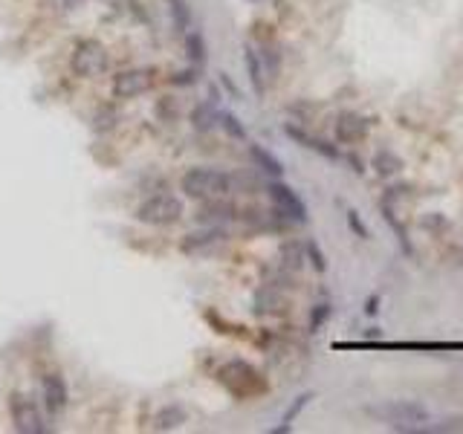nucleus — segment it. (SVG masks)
Instances as JSON below:
<instances>
[{
  "instance_id": "nucleus-26",
  "label": "nucleus",
  "mask_w": 463,
  "mask_h": 434,
  "mask_svg": "<svg viewBox=\"0 0 463 434\" xmlns=\"http://www.w3.org/2000/svg\"><path fill=\"white\" fill-rule=\"evenodd\" d=\"M333 315V307H331V301H319L313 310H310V324H307V330L310 333H319L324 324H327V319Z\"/></svg>"
},
{
  "instance_id": "nucleus-2",
  "label": "nucleus",
  "mask_w": 463,
  "mask_h": 434,
  "mask_svg": "<svg viewBox=\"0 0 463 434\" xmlns=\"http://www.w3.org/2000/svg\"><path fill=\"white\" fill-rule=\"evenodd\" d=\"M185 206L177 194H153V197H145V200L137 206V220L139 223H148V226H171L177 223L183 217Z\"/></svg>"
},
{
  "instance_id": "nucleus-34",
  "label": "nucleus",
  "mask_w": 463,
  "mask_h": 434,
  "mask_svg": "<svg viewBox=\"0 0 463 434\" xmlns=\"http://www.w3.org/2000/svg\"><path fill=\"white\" fill-rule=\"evenodd\" d=\"M382 336V333H379V327H371L368 333H365V339H379Z\"/></svg>"
},
{
  "instance_id": "nucleus-22",
  "label": "nucleus",
  "mask_w": 463,
  "mask_h": 434,
  "mask_svg": "<svg viewBox=\"0 0 463 434\" xmlns=\"http://www.w3.org/2000/svg\"><path fill=\"white\" fill-rule=\"evenodd\" d=\"M185 52H188V61L195 64V67H203L206 64V38L200 32H185Z\"/></svg>"
},
{
  "instance_id": "nucleus-20",
  "label": "nucleus",
  "mask_w": 463,
  "mask_h": 434,
  "mask_svg": "<svg viewBox=\"0 0 463 434\" xmlns=\"http://www.w3.org/2000/svg\"><path fill=\"white\" fill-rule=\"evenodd\" d=\"M185 408L183 405H177V403H171L168 408H162L160 414H157V420H153V428L157 431H168V428H177V426H183L185 423Z\"/></svg>"
},
{
  "instance_id": "nucleus-16",
  "label": "nucleus",
  "mask_w": 463,
  "mask_h": 434,
  "mask_svg": "<svg viewBox=\"0 0 463 434\" xmlns=\"http://www.w3.org/2000/svg\"><path fill=\"white\" fill-rule=\"evenodd\" d=\"M249 156H252V163L264 171V174H269L273 177V180H278V177H284V163L278 160L275 154H269L264 145H249Z\"/></svg>"
},
{
  "instance_id": "nucleus-23",
  "label": "nucleus",
  "mask_w": 463,
  "mask_h": 434,
  "mask_svg": "<svg viewBox=\"0 0 463 434\" xmlns=\"http://www.w3.org/2000/svg\"><path fill=\"white\" fill-rule=\"evenodd\" d=\"M168 12H171V21L177 27V32H188L191 27V9L185 0H168Z\"/></svg>"
},
{
  "instance_id": "nucleus-5",
  "label": "nucleus",
  "mask_w": 463,
  "mask_h": 434,
  "mask_svg": "<svg viewBox=\"0 0 463 434\" xmlns=\"http://www.w3.org/2000/svg\"><path fill=\"white\" fill-rule=\"evenodd\" d=\"M371 414L379 417L382 423H391V426H417V423L432 420V411L417 400H391V403L374 405Z\"/></svg>"
},
{
  "instance_id": "nucleus-27",
  "label": "nucleus",
  "mask_w": 463,
  "mask_h": 434,
  "mask_svg": "<svg viewBox=\"0 0 463 434\" xmlns=\"http://www.w3.org/2000/svg\"><path fill=\"white\" fill-rule=\"evenodd\" d=\"M344 220H347V226H351V232L356 234L359 241H371V229L362 223V217H359L356 209H344Z\"/></svg>"
},
{
  "instance_id": "nucleus-4",
  "label": "nucleus",
  "mask_w": 463,
  "mask_h": 434,
  "mask_svg": "<svg viewBox=\"0 0 463 434\" xmlns=\"http://www.w3.org/2000/svg\"><path fill=\"white\" fill-rule=\"evenodd\" d=\"M266 194H269V200H273L275 206V214L284 217L287 223H307L310 220V214H307V203L298 197V191L293 186H287L281 180H269L266 183Z\"/></svg>"
},
{
  "instance_id": "nucleus-17",
  "label": "nucleus",
  "mask_w": 463,
  "mask_h": 434,
  "mask_svg": "<svg viewBox=\"0 0 463 434\" xmlns=\"http://www.w3.org/2000/svg\"><path fill=\"white\" fill-rule=\"evenodd\" d=\"M255 313L258 315H266V313H275V310H281L284 307V299H281V292L273 287V284H266V287H261L258 292H255Z\"/></svg>"
},
{
  "instance_id": "nucleus-24",
  "label": "nucleus",
  "mask_w": 463,
  "mask_h": 434,
  "mask_svg": "<svg viewBox=\"0 0 463 434\" xmlns=\"http://www.w3.org/2000/svg\"><path fill=\"white\" fill-rule=\"evenodd\" d=\"M218 125L226 130V136H232V140H246V125L238 119L235 113H229V110H220V116H218Z\"/></svg>"
},
{
  "instance_id": "nucleus-6",
  "label": "nucleus",
  "mask_w": 463,
  "mask_h": 434,
  "mask_svg": "<svg viewBox=\"0 0 463 434\" xmlns=\"http://www.w3.org/2000/svg\"><path fill=\"white\" fill-rule=\"evenodd\" d=\"M9 417H12V426L21 431V434H44L47 431L41 408H38L35 400L26 397V394H12V400H9Z\"/></svg>"
},
{
  "instance_id": "nucleus-21",
  "label": "nucleus",
  "mask_w": 463,
  "mask_h": 434,
  "mask_svg": "<svg viewBox=\"0 0 463 434\" xmlns=\"http://www.w3.org/2000/svg\"><path fill=\"white\" fill-rule=\"evenodd\" d=\"M307 261V252H304V244H296V241H287L281 246V264L287 272H298L301 264Z\"/></svg>"
},
{
  "instance_id": "nucleus-31",
  "label": "nucleus",
  "mask_w": 463,
  "mask_h": 434,
  "mask_svg": "<svg viewBox=\"0 0 463 434\" xmlns=\"http://www.w3.org/2000/svg\"><path fill=\"white\" fill-rule=\"evenodd\" d=\"M379 304H382V295H379V292H371L368 299H365V304H362V313L368 315V319H374V315H379Z\"/></svg>"
},
{
  "instance_id": "nucleus-1",
  "label": "nucleus",
  "mask_w": 463,
  "mask_h": 434,
  "mask_svg": "<svg viewBox=\"0 0 463 434\" xmlns=\"http://www.w3.org/2000/svg\"><path fill=\"white\" fill-rule=\"evenodd\" d=\"M183 194L191 200H215V197H226L232 191V177L218 168H191L183 174L180 183Z\"/></svg>"
},
{
  "instance_id": "nucleus-8",
  "label": "nucleus",
  "mask_w": 463,
  "mask_h": 434,
  "mask_svg": "<svg viewBox=\"0 0 463 434\" xmlns=\"http://www.w3.org/2000/svg\"><path fill=\"white\" fill-rule=\"evenodd\" d=\"M284 136H289L296 145H301L304 151H313L319 156H324V160H342L339 154V145H331L327 140H321V136H313L307 133L301 125H293V122H284Z\"/></svg>"
},
{
  "instance_id": "nucleus-30",
  "label": "nucleus",
  "mask_w": 463,
  "mask_h": 434,
  "mask_svg": "<svg viewBox=\"0 0 463 434\" xmlns=\"http://www.w3.org/2000/svg\"><path fill=\"white\" fill-rule=\"evenodd\" d=\"M437 431H443V434H446V431H463V417H446V420H443V423H429V434H437Z\"/></svg>"
},
{
  "instance_id": "nucleus-12",
  "label": "nucleus",
  "mask_w": 463,
  "mask_h": 434,
  "mask_svg": "<svg viewBox=\"0 0 463 434\" xmlns=\"http://www.w3.org/2000/svg\"><path fill=\"white\" fill-rule=\"evenodd\" d=\"M220 241H226V232L220 226H208V229H200V232H191L185 234V241H183V249L185 252H206L211 246H218Z\"/></svg>"
},
{
  "instance_id": "nucleus-10",
  "label": "nucleus",
  "mask_w": 463,
  "mask_h": 434,
  "mask_svg": "<svg viewBox=\"0 0 463 434\" xmlns=\"http://www.w3.org/2000/svg\"><path fill=\"white\" fill-rule=\"evenodd\" d=\"M368 136V119L362 113H354V110H344L339 113L336 119V142L339 145H356Z\"/></svg>"
},
{
  "instance_id": "nucleus-29",
  "label": "nucleus",
  "mask_w": 463,
  "mask_h": 434,
  "mask_svg": "<svg viewBox=\"0 0 463 434\" xmlns=\"http://www.w3.org/2000/svg\"><path fill=\"white\" fill-rule=\"evenodd\" d=\"M304 252H307V261L313 264L316 272H327V261H324V252L316 241H304Z\"/></svg>"
},
{
  "instance_id": "nucleus-25",
  "label": "nucleus",
  "mask_w": 463,
  "mask_h": 434,
  "mask_svg": "<svg viewBox=\"0 0 463 434\" xmlns=\"http://www.w3.org/2000/svg\"><path fill=\"white\" fill-rule=\"evenodd\" d=\"M261 61H264V70H266V78L273 82V78H278V73H281V55H278V50L275 47H261Z\"/></svg>"
},
{
  "instance_id": "nucleus-33",
  "label": "nucleus",
  "mask_w": 463,
  "mask_h": 434,
  "mask_svg": "<svg viewBox=\"0 0 463 434\" xmlns=\"http://www.w3.org/2000/svg\"><path fill=\"white\" fill-rule=\"evenodd\" d=\"M220 84H223V87H226V90H229V93H232V96H235V98H241V93H238V87H235V84H232V78H229V75H226V73H220Z\"/></svg>"
},
{
  "instance_id": "nucleus-32",
  "label": "nucleus",
  "mask_w": 463,
  "mask_h": 434,
  "mask_svg": "<svg viewBox=\"0 0 463 434\" xmlns=\"http://www.w3.org/2000/svg\"><path fill=\"white\" fill-rule=\"evenodd\" d=\"M197 70L200 67H191V70H183V73H177L171 78L174 84H180V87H185V84H197Z\"/></svg>"
},
{
  "instance_id": "nucleus-11",
  "label": "nucleus",
  "mask_w": 463,
  "mask_h": 434,
  "mask_svg": "<svg viewBox=\"0 0 463 434\" xmlns=\"http://www.w3.org/2000/svg\"><path fill=\"white\" fill-rule=\"evenodd\" d=\"M151 87V75L145 70H122L113 75V96L116 98H133L142 96Z\"/></svg>"
},
{
  "instance_id": "nucleus-18",
  "label": "nucleus",
  "mask_w": 463,
  "mask_h": 434,
  "mask_svg": "<svg viewBox=\"0 0 463 434\" xmlns=\"http://www.w3.org/2000/svg\"><path fill=\"white\" fill-rule=\"evenodd\" d=\"M218 116H220V110H218L215 102H203V105H197L195 110H191V125H195L200 133H206V130H211L218 125Z\"/></svg>"
},
{
  "instance_id": "nucleus-28",
  "label": "nucleus",
  "mask_w": 463,
  "mask_h": 434,
  "mask_svg": "<svg viewBox=\"0 0 463 434\" xmlns=\"http://www.w3.org/2000/svg\"><path fill=\"white\" fill-rule=\"evenodd\" d=\"M313 397H316L313 391H304V394H298L296 403L284 411V420H281V423H296V420H298V414H301L307 405H310V400H313Z\"/></svg>"
},
{
  "instance_id": "nucleus-3",
  "label": "nucleus",
  "mask_w": 463,
  "mask_h": 434,
  "mask_svg": "<svg viewBox=\"0 0 463 434\" xmlns=\"http://www.w3.org/2000/svg\"><path fill=\"white\" fill-rule=\"evenodd\" d=\"M73 73L82 75V78H99L102 73H107L110 67V58L105 52V47L99 41H93V38H82V41H75L73 47Z\"/></svg>"
},
{
  "instance_id": "nucleus-19",
  "label": "nucleus",
  "mask_w": 463,
  "mask_h": 434,
  "mask_svg": "<svg viewBox=\"0 0 463 434\" xmlns=\"http://www.w3.org/2000/svg\"><path fill=\"white\" fill-rule=\"evenodd\" d=\"M379 209H382V220H388V226L394 229V234H397V241H400L402 252H405V255H414V246H411V241H409V232H405L402 220L394 214V206H391V203H382Z\"/></svg>"
},
{
  "instance_id": "nucleus-7",
  "label": "nucleus",
  "mask_w": 463,
  "mask_h": 434,
  "mask_svg": "<svg viewBox=\"0 0 463 434\" xmlns=\"http://www.w3.org/2000/svg\"><path fill=\"white\" fill-rule=\"evenodd\" d=\"M220 382L232 391V394H238V397H243V394H252L258 388H264L261 377H258V371L252 365H246L243 359H232L220 368Z\"/></svg>"
},
{
  "instance_id": "nucleus-9",
  "label": "nucleus",
  "mask_w": 463,
  "mask_h": 434,
  "mask_svg": "<svg viewBox=\"0 0 463 434\" xmlns=\"http://www.w3.org/2000/svg\"><path fill=\"white\" fill-rule=\"evenodd\" d=\"M41 391H44V405L52 417H61L70 405V391H67V382L61 373H47L44 382H41Z\"/></svg>"
},
{
  "instance_id": "nucleus-15",
  "label": "nucleus",
  "mask_w": 463,
  "mask_h": 434,
  "mask_svg": "<svg viewBox=\"0 0 463 434\" xmlns=\"http://www.w3.org/2000/svg\"><path fill=\"white\" fill-rule=\"evenodd\" d=\"M206 206L200 209V214H197V220H203V223H226V220H232L235 217V206L232 203H223L220 197H215V200H203Z\"/></svg>"
},
{
  "instance_id": "nucleus-13",
  "label": "nucleus",
  "mask_w": 463,
  "mask_h": 434,
  "mask_svg": "<svg viewBox=\"0 0 463 434\" xmlns=\"http://www.w3.org/2000/svg\"><path fill=\"white\" fill-rule=\"evenodd\" d=\"M243 64H246V73H249V84H252L255 96H264L266 93V70H264V61L252 44L243 47Z\"/></svg>"
},
{
  "instance_id": "nucleus-14",
  "label": "nucleus",
  "mask_w": 463,
  "mask_h": 434,
  "mask_svg": "<svg viewBox=\"0 0 463 434\" xmlns=\"http://www.w3.org/2000/svg\"><path fill=\"white\" fill-rule=\"evenodd\" d=\"M371 168L382 177V180H388V177H397V174L405 168V163H402V156H400L397 151L379 148V151L371 156Z\"/></svg>"
}]
</instances>
